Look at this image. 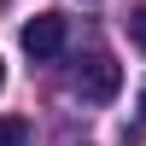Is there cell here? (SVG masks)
<instances>
[{"label": "cell", "mask_w": 146, "mask_h": 146, "mask_svg": "<svg viewBox=\"0 0 146 146\" xmlns=\"http://www.w3.org/2000/svg\"><path fill=\"white\" fill-rule=\"evenodd\" d=\"M140 123H146V88H140Z\"/></svg>", "instance_id": "cell-5"}, {"label": "cell", "mask_w": 146, "mask_h": 146, "mask_svg": "<svg viewBox=\"0 0 146 146\" xmlns=\"http://www.w3.org/2000/svg\"><path fill=\"white\" fill-rule=\"evenodd\" d=\"M0 146H29V123L23 117H0Z\"/></svg>", "instance_id": "cell-3"}, {"label": "cell", "mask_w": 146, "mask_h": 146, "mask_svg": "<svg viewBox=\"0 0 146 146\" xmlns=\"http://www.w3.org/2000/svg\"><path fill=\"white\" fill-rule=\"evenodd\" d=\"M76 88H82V100H94V105L117 100V88H123V64H117L111 53H88V58L76 64Z\"/></svg>", "instance_id": "cell-1"}, {"label": "cell", "mask_w": 146, "mask_h": 146, "mask_svg": "<svg viewBox=\"0 0 146 146\" xmlns=\"http://www.w3.org/2000/svg\"><path fill=\"white\" fill-rule=\"evenodd\" d=\"M23 53H29L35 64L58 58L64 53V18H58V12H35V18L23 23Z\"/></svg>", "instance_id": "cell-2"}, {"label": "cell", "mask_w": 146, "mask_h": 146, "mask_svg": "<svg viewBox=\"0 0 146 146\" xmlns=\"http://www.w3.org/2000/svg\"><path fill=\"white\" fill-rule=\"evenodd\" d=\"M0 88H6V64H0Z\"/></svg>", "instance_id": "cell-6"}, {"label": "cell", "mask_w": 146, "mask_h": 146, "mask_svg": "<svg viewBox=\"0 0 146 146\" xmlns=\"http://www.w3.org/2000/svg\"><path fill=\"white\" fill-rule=\"evenodd\" d=\"M129 41L146 53V0H135V12H129Z\"/></svg>", "instance_id": "cell-4"}]
</instances>
